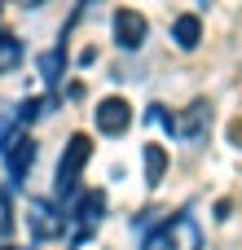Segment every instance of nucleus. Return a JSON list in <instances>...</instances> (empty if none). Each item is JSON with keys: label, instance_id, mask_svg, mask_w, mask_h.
Listing matches in <instances>:
<instances>
[{"label": "nucleus", "instance_id": "nucleus-1", "mask_svg": "<svg viewBox=\"0 0 242 250\" xmlns=\"http://www.w3.org/2000/svg\"><path fill=\"white\" fill-rule=\"evenodd\" d=\"M97 127H101V132H123V127H128V105H123L119 97L101 101V110H97Z\"/></svg>", "mask_w": 242, "mask_h": 250}, {"label": "nucleus", "instance_id": "nucleus-2", "mask_svg": "<svg viewBox=\"0 0 242 250\" xmlns=\"http://www.w3.org/2000/svg\"><path fill=\"white\" fill-rule=\"evenodd\" d=\"M115 35H119V44H123V48H132V44H141V35H145V22H141L132 9H123V13L115 18Z\"/></svg>", "mask_w": 242, "mask_h": 250}, {"label": "nucleus", "instance_id": "nucleus-3", "mask_svg": "<svg viewBox=\"0 0 242 250\" xmlns=\"http://www.w3.org/2000/svg\"><path fill=\"white\" fill-rule=\"evenodd\" d=\"M84 158H88V141H84V136H75V141H71V154L62 158V180H71V176L84 167Z\"/></svg>", "mask_w": 242, "mask_h": 250}, {"label": "nucleus", "instance_id": "nucleus-4", "mask_svg": "<svg viewBox=\"0 0 242 250\" xmlns=\"http://www.w3.org/2000/svg\"><path fill=\"white\" fill-rule=\"evenodd\" d=\"M176 35H181V44H185V48H190V44H198V22H194V18H181V22H176Z\"/></svg>", "mask_w": 242, "mask_h": 250}, {"label": "nucleus", "instance_id": "nucleus-5", "mask_svg": "<svg viewBox=\"0 0 242 250\" xmlns=\"http://www.w3.org/2000/svg\"><path fill=\"white\" fill-rule=\"evenodd\" d=\"M145 163H150V180H159V171H163V149H145Z\"/></svg>", "mask_w": 242, "mask_h": 250}, {"label": "nucleus", "instance_id": "nucleus-6", "mask_svg": "<svg viewBox=\"0 0 242 250\" xmlns=\"http://www.w3.org/2000/svg\"><path fill=\"white\" fill-rule=\"evenodd\" d=\"M229 136H234V145H242V123H234V127H229Z\"/></svg>", "mask_w": 242, "mask_h": 250}]
</instances>
